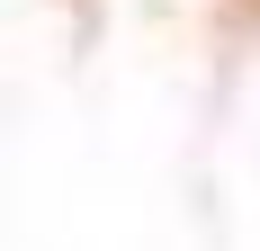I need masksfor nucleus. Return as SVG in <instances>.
Returning a JSON list of instances; mask_svg holds the SVG:
<instances>
[{
    "instance_id": "nucleus-1",
    "label": "nucleus",
    "mask_w": 260,
    "mask_h": 251,
    "mask_svg": "<svg viewBox=\"0 0 260 251\" xmlns=\"http://www.w3.org/2000/svg\"><path fill=\"white\" fill-rule=\"evenodd\" d=\"M251 9H260V0H251Z\"/></svg>"
}]
</instances>
